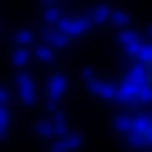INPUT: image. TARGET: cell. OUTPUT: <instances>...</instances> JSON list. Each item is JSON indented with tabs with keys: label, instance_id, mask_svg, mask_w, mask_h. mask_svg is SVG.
Here are the masks:
<instances>
[{
	"label": "cell",
	"instance_id": "6da1fadb",
	"mask_svg": "<svg viewBox=\"0 0 152 152\" xmlns=\"http://www.w3.org/2000/svg\"><path fill=\"white\" fill-rule=\"evenodd\" d=\"M138 78H143V88L152 92V46L143 51V60H138Z\"/></svg>",
	"mask_w": 152,
	"mask_h": 152
}]
</instances>
